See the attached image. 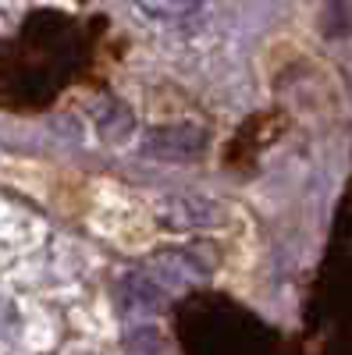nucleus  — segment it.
Here are the masks:
<instances>
[{"label": "nucleus", "instance_id": "obj_2", "mask_svg": "<svg viewBox=\"0 0 352 355\" xmlns=\"http://www.w3.org/2000/svg\"><path fill=\"white\" fill-rule=\"evenodd\" d=\"M164 214L174 220V224H182V227H207L221 217V210L214 202H207L203 196H178V199H171L164 206Z\"/></svg>", "mask_w": 352, "mask_h": 355}, {"label": "nucleus", "instance_id": "obj_1", "mask_svg": "<svg viewBox=\"0 0 352 355\" xmlns=\"http://www.w3.org/2000/svg\"><path fill=\"white\" fill-rule=\"evenodd\" d=\"M203 146H207V139H203L199 128H164V132H150L142 139V157H153V160H192L203 153Z\"/></svg>", "mask_w": 352, "mask_h": 355}, {"label": "nucleus", "instance_id": "obj_4", "mask_svg": "<svg viewBox=\"0 0 352 355\" xmlns=\"http://www.w3.org/2000/svg\"><path fill=\"white\" fill-rule=\"evenodd\" d=\"M128 355H167V352H164V338H160L157 331H150V327H142V331L132 334Z\"/></svg>", "mask_w": 352, "mask_h": 355}, {"label": "nucleus", "instance_id": "obj_3", "mask_svg": "<svg viewBox=\"0 0 352 355\" xmlns=\"http://www.w3.org/2000/svg\"><path fill=\"white\" fill-rule=\"evenodd\" d=\"M121 306L125 313H142V316H153L164 309V291L146 281V277H125L121 284Z\"/></svg>", "mask_w": 352, "mask_h": 355}]
</instances>
